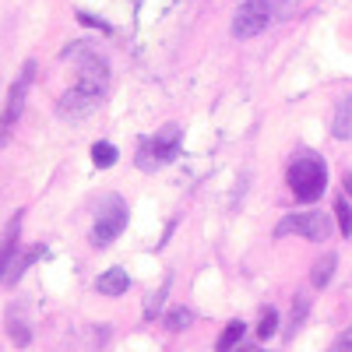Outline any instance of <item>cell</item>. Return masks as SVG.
I'll use <instances>...</instances> for the list:
<instances>
[{
	"label": "cell",
	"instance_id": "6da1fadb",
	"mask_svg": "<svg viewBox=\"0 0 352 352\" xmlns=\"http://www.w3.org/2000/svg\"><path fill=\"white\" fill-rule=\"evenodd\" d=\"M289 187L296 194V201H317L328 187V166L317 152L300 148L289 162Z\"/></svg>",
	"mask_w": 352,
	"mask_h": 352
},
{
	"label": "cell",
	"instance_id": "30bf717a",
	"mask_svg": "<svg viewBox=\"0 0 352 352\" xmlns=\"http://www.w3.org/2000/svg\"><path fill=\"white\" fill-rule=\"evenodd\" d=\"M39 257H46V247H43V243H39V247H28V250H25V254H21L14 264H11V268H8L4 282H11V285H14V282H18V278H21L28 268H32V264H36Z\"/></svg>",
	"mask_w": 352,
	"mask_h": 352
},
{
	"label": "cell",
	"instance_id": "9a60e30c",
	"mask_svg": "<svg viewBox=\"0 0 352 352\" xmlns=\"http://www.w3.org/2000/svg\"><path fill=\"white\" fill-rule=\"evenodd\" d=\"M116 159H120V152H116L109 141H96V144H92V162H96L99 169H109V166H116Z\"/></svg>",
	"mask_w": 352,
	"mask_h": 352
},
{
	"label": "cell",
	"instance_id": "d6986e66",
	"mask_svg": "<svg viewBox=\"0 0 352 352\" xmlns=\"http://www.w3.org/2000/svg\"><path fill=\"white\" fill-rule=\"evenodd\" d=\"M307 310H310V300H307V296H296V303H292V331H296V328H303Z\"/></svg>",
	"mask_w": 352,
	"mask_h": 352
},
{
	"label": "cell",
	"instance_id": "5b68a950",
	"mask_svg": "<svg viewBox=\"0 0 352 352\" xmlns=\"http://www.w3.org/2000/svg\"><path fill=\"white\" fill-rule=\"evenodd\" d=\"M278 236H285V232H296V236L310 240V243H320V240H328V232H331V222L324 212H300V215H289L278 222Z\"/></svg>",
	"mask_w": 352,
	"mask_h": 352
},
{
	"label": "cell",
	"instance_id": "ac0fdd59",
	"mask_svg": "<svg viewBox=\"0 0 352 352\" xmlns=\"http://www.w3.org/2000/svg\"><path fill=\"white\" fill-rule=\"evenodd\" d=\"M275 331H278V314L268 307V310H264V317H261V324H257V338H261V342H268Z\"/></svg>",
	"mask_w": 352,
	"mask_h": 352
},
{
	"label": "cell",
	"instance_id": "e0dca14e",
	"mask_svg": "<svg viewBox=\"0 0 352 352\" xmlns=\"http://www.w3.org/2000/svg\"><path fill=\"white\" fill-rule=\"evenodd\" d=\"M190 320H194V314H190L187 307H176V310H169V317H166V328H169V331H184Z\"/></svg>",
	"mask_w": 352,
	"mask_h": 352
},
{
	"label": "cell",
	"instance_id": "8fae6325",
	"mask_svg": "<svg viewBox=\"0 0 352 352\" xmlns=\"http://www.w3.org/2000/svg\"><path fill=\"white\" fill-rule=\"evenodd\" d=\"M243 331H247V324L243 320H229L226 324V331L219 335V352H240V342H243Z\"/></svg>",
	"mask_w": 352,
	"mask_h": 352
},
{
	"label": "cell",
	"instance_id": "4fadbf2b",
	"mask_svg": "<svg viewBox=\"0 0 352 352\" xmlns=\"http://www.w3.org/2000/svg\"><path fill=\"white\" fill-rule=\"evenodd\" d=\"M8 335L14 338V345H28V342H32V331H28V324H25V317H21V310L18 307H11L8 310Z\"/></svg>",
	"mask_w": 352,
	"mask_h": 352
},
{
	"label": "cell",
	"instance_id": "9c48e42d",
	"mask_svg": "<svg viewBox=\"0 0 352 352\" xmlns=\"http://www.w3.org/2000/svg\"><path fill=\"white\" fill-rule=\"evenodd\" d=\"M96 289L102 292V296H124V292L131 289V275L124 268H109L96 278Z\"/></svg>",
	"mask_w": 352,
	"mask_h": 352
},
{
	"label": "cell",
	"instance_id": "2e32d148",
	"mask_svg": "<svg viewBox=\"0 0 352 352\" xmlns=\"http://www.w3.org/2000/svg\"><path fill=\"white\" fill-rule=\"evenodd\" d=\"M335 219H338V232H342V236H352V208H349L345 197L335 201Z\"/></svg>",
	"mask_w": 352,
	"mask_h": 352
},
{
	"label": "cell",
	"instance_id": "ba28073f",
	"mask_svg": "<svg viewBox=\"0 0 352 352\" xmlns=\"http://www.w3.org/2000/svg\"><path fill=\"white\" fill-rule=\"evenodd\" d=\"M18 240H21V212H14V219L4 229V240H0V282H4L8 268H11L14 257H18Z\"/></svg>",
	"mask_w": 352,
	"mask_h": 352
},
{
	"label": "cell",
	"instance_id": "5bb4252c",
	"mask_svg": "<svg viewBox=\"0 0 352 352\" xmlns=\"http://www.w3.org/2000/svg\"><path fill=\"white\" fill-rule=\"evenodd\" d=\"M331 131H335V138H342V141L352 138V99H342V102H338Z\"/></svg>",
	"mask_w": 352,
	"mask_h": 352
},
{
	"label": "cell",
	"instance_id": "44dd1931",
	"mask_svg": "<svg viewBox=\"0 0 352 352\" xmlns=\"http://www.w3.org/2000/svg\"><path fill=\"white\" fill-rule=\"evenodd\" d=\"M331 352H352V328H345V331H342V335L335 338Z\"/></svg>",
	"mask_w": 352,
	"mask_h": 352
},
{
	"label": "cell",
	"instance_id": "8992f818",
	"mask_svg": "<svg viewBox=\"0 0 352 352\" xmlns=\"http://www.w3.org/2000/svg\"><path fill=\"white\" fill-rule=\"evenodd\" d=\"M272 18V0H243L236 18H232V36L236 39H250L257 36Z\"/></svg>",
	"mask_w": 352,
	"mask_h": 352
},
{
	"label": "cell",
	"instance_id": "277c9868",
	"mask_svg": "<svg viewBox=\"0 0 352 352\" xmlns=\"http://www.w3.org/2000/svg\"><path fill=\"white\" fill-rule=\"evenodd\" d=\"M32 78H36V64H32V60H25L21 78L14 81L11 96H8V102H4V113H0V144H8V138H11V131H14V124H18V116H21V109H25V96H28V85H32Z\"/></svg>",
	"mask_w": 352,
	"mask_h": 352
},
{
	"label": "cell",
	"instance_id": "3957f363",
	"mask_svg": "<svg viewBox=\"0 0 352 352\" xmlns=\"http://www.w3.org/2000/svg\"><path fill=\"white\" fill-rule=\"evenodd\" d=\"M176 155H180V127L169 124L162 134L141 141V148H138V166H141V169H155V166H162V162H173Z\"/></svg>",
	"mask_w": 352,
	"mask_h": 352
},
{
	"label": "cell",
	"instance_id": "7c38bea8",
	"mask_svg": "<svg viewBox=\"0 0 352 352\" xmlns=\"http://www.w3.org/2000/svg\"><path fill=\"white\" fill-rule=\"evenodd\" d=\"M335 268H338V254H324V257H320V261L314 264V272H310V282H314V289H324V285L331 282Z\"/></svg>",
	"mask_w": 352,
	"mask_h": 352
},
{
	"label": "cell",
	"instance_id": "ffe728a7",
	"mask_svg": "<svg viewBox=\"0 0 352 352\" xmlns=\"http://www.w3.org/2000/svg\"><path fill=\"white\" fill-rule=\"evenodd\" d=\"M78 21H81V25H88V28H99V32H113L109 21H102V18H96V14H85V11H78Z\"/></svg>",
	"mask_w": 352,
	"mask_h": 352
},
{
	"label": "cell",
	"instance_id": "52a82bcc",
	"mask_svg": "<svg viewBox=\"0 0 352 352\" xmlns=\"http://www.w3.org/2000/svg\"><path fill=\"white\" fill-rule=\"evenodd\" d=\"M99 102H102V96H92V92H85V88H78V85H74L71 92L60 99V106H56V109H60L64 120H85V116L92 113Z\"/></svg>",
	"mask_w": 352,
	"mask_h": 352
},
{
	"label": "cell",
	"instance_id": "7402d4cb",
	"mask_svg": "<svg viewBox=\"0 0 352 352\" xmlns=\"http://www.w3.org/2000/svg\"><path fill=\"white\" fill-rule=\"evenodd\" d=\"M345 190H352V173L345 176Z\"/></svg>",
	"mask_w": 352,
	"mask_h": 352
},
{
	"label": "cell",
	"instance_id": "7a4b0ae2",
	"mask_svg": "<svg viewBox=\"0 0 352 352\" xmlns=\"http://www.w3.org/2000/svg\"><path fill=\"white\" fill-rule=\"evenodd\" d=\"M127 226V204L116 197V194H106L96 208V226H92V247H109L116 236L124 232Z\"/></svg>",
	"mask_w": 352,
	"mask_h": 352
}]
</instances>
